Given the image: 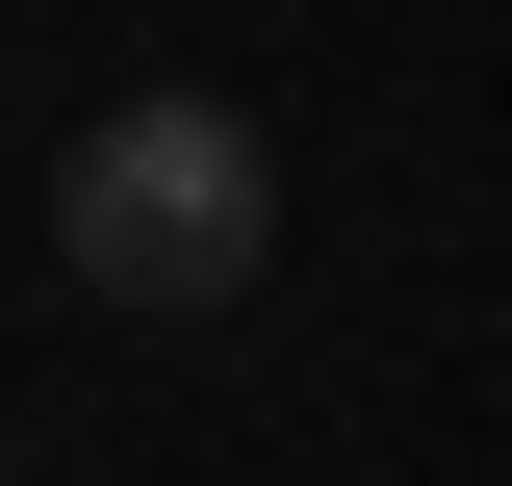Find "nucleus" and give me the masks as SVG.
<instances>
[{"label":"nucleus","mask_w":512,"mask_h":486,"mask_svg":"<svg viewBox=\"0 0 512 486\" xmlns=\"http://www.w3.org/2000/svg\"><path fill=\"white\" fill-rule=\"evenodd\" d=\"M256 256H282V154H256V103H205V77H154V103H103L52 154V282L128 307V333L256 307Z\"/></svg>","instance_id":"nucleus-1"}]
</instances>
